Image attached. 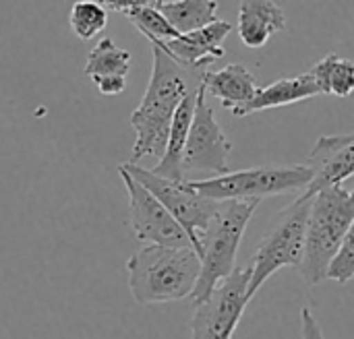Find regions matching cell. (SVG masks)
<instances>
[{
  "label": "cell",
  "mask_w": 354,
  "mask_h": 339,
  "mask_svg": "<svg viewBox=\"0 0 354 339\" xmlns=\"http://www.w3.org/2000/svg\"><path fill=\"white\" fill-rule=\"evenodd\" d=\"M151 56L153 66L145 95L131 114V126L135 130L131 164H139L143 157H162L178 104L185 95L201 87V77L205 72L180 66L156 43H151Z\"/></svg>",
  "instance_id": "6da1fadb"
},
{
  "label": "cell",
  "mask_w": 354,
  "mask_h": 339,
  "mask_svg": "<svg viewBox=\"0 0 354 339\" xmlns=\"http://www.w3.org/2000/svg\"><path fill=\"white\" fill-rule=\"evenodd\" d=\"M201 261L193 249L147 244L127 261L129 290L139 304H164L191 298Z\"/></svg>",
  "instance_id": "7a4b0ae2"
},
{
  "label": "cell",
  "mask_w": 354,
  "mask_h": 339,
  "mask_svg": "<svg viewBox=\"0 0 354 339\" xmlns=\"http://www.w3.org/2000/svg\"><path fill=\"white\" fill-rule=\"evenodd\" d=\"M354 197L344 186H332L311 197L305 249L299 263V273L309 286L326 280L328 265L340 249L344 236L353 230Z\"/></svg>",
  "instance_id": "3957f363"
},
{
  "label": "cell",
  "mask_w": 354,
  "mask_h": 339,
  "mask_svg": "<svg viewBox=\"0 0 354 339\" xmlns=\"http://www.w3.org/2000/svg\"><path fill=\"white\" fill-rule=\"evenodd\" d=\"M261 201H220L218 211L199 236V278L191 294L193 304L205 300L212 290L236 269V255L245 230Z\"/></svg>",
  "instance_id": "277c9868"
},
{
  "label": "cell",
  "mask_w": 354,
  "mask_h": 339,
  "mask_svg": "<svg viewBox=\"0 0 354 339\" xmlns=\"http://www.w3.org/2000/svg\"><path fill=\"white\" fill-rule=\"evenodd\" d=\"M311 197L301 195L288 207L276 213L266 234L261 236L251 261V278L247 296L249 300L259 292V288L284 267H299L305 249V228L309 217Z\"/></svg>",
  "instance_id": "5b68a950"
},
{
  "label": "cell",
  "mask_w": 354,
  "mask_h": 339,
  "mask_svg": "<svg viewBox=\"0 0 354 339\" xmlns=\"http://www.w3.org/2000/svg\"><path fill=\"white\" fill-rule=\"evenodd\" d=\"M309 180L311 170L307 168V164H290L257 166L187 182L193 191L212 201H261L266 197L301 193L307 188Z\"/></svg>",
  "instance_id": "8992f818"
},
{
  "label": "cell",
  "mask_w": 354,
  "mask_h": 339,
  "mask_svg": "<svg viewBox=\"0 0 354 339\" xmlns=\"http://www.w3.org/2000/svg\"><path fill=\"white\" fill-rule=\"evenodd\" d=\"M120 166L160 201V205L185 230L193 251L199 253V236L203 234L209 220L218 211L220 201L201 197L197 191L189 186L187 180H168V178L156 176L151 170L143 168L141 164L124 162Z\"/></svg>",
  "instance_id": "52a82bcc"
},
{
  "label": "cell",
  "mask_w": 354,
  "mask_h": 339,
  "mask_svg": "<svg viewBox=\"0 0 354 339\" xmlns=\"http://www.w3.org/2000/svg\"><path fill=\"white\" fill-rule=\"evenodd\" d=\"M251 269H234L224 282H220L212 294L195 304L191 319V339H232L247 304Z\"/></svg>",
  "instance_id": "ba28073f"
},
{
  "label": "cell",
  "mask_w": 354,
  "mask_h": 339,
  "mask_svg": "<svg viewBox=\"0 0 354 339\" xmlns=\"http://www.w3.org/2000/svg\"><path fill=\"white\" fill-rule=\"evenodd\" d=\"M232 141L216 120L214 108L205 99V91L199 87L195 99V114L189 128L185 153H183V176L189 174H212L222 176L230 172ZM209 176V178H212Z\"/></svg>",
  "instance_id": "9c48e42d"
},
{
  "label": "cell",
  "mask_w": 354,
  "mask_h": 339,
  "mask_svg": "<svg viewBox=\"0 0 354 339\" xmlns=\"http://www.w3.org/2000/svg\"><path fill=\"white\" fill-rule=\"evenodd\" d=\"M120 180L129 195V224L137 240L170 249H193L185 230L160 205V201L141 186L122 166H118Z\"/></svg>",
  "instance_id": "30bf717a"
},
{
  "label": "cell",
  "mask_w": 354,
  "mask_h": 339,
  "mask_svg": "<svg viewBox=\"0 0 354 339\" xmlns=\"http://www.w3.org/2000/svg\"><path fill=\"white\" fill-rule=\"evenodd\" d=\"M305 164L311 170V180L303 191L305 197H313L332 186H342L354 172V135L319 137Z\"/></svg>",
  "instance_id": "8fae6325"
},
{
  "label": "cell",
  "mask_w": 354,
  "mask_h": 339,
  "mask_svg": "<svg viewBox=\"0 0 354 339\" xmlns=\"http://www.w3.org/2000/svg\"><path fill=\"white\" fill-rule=\"evenodd\" d=\"M232 25L228 21H214L201 29H195L191 33H180L178 37L156 43L160 46L174 62L189 70H205L209 62L224 58V39L230 35Z\"/></svg>",
  "instance_id": "7c38bea8"
},
{
  "label": "cell",
  "mask_w": 354,
  "mask_h": 339,
  "mask_svg": "<svg viewBox=\"0 0 354 339\" xmlns=\"http://www.w3.org/2000/svg\"><path fill=\"white\" fill-rule=\"evenodd\" d=\"M322 95L313 77L307 72L297 75V77H284L278 79L266 87H257L255 95L251 97V101H247L243 108L232 110V116L236 118H245L249 114L255 112H263V110H272V108H282V106H292L311 97Z\"/></svg>",
  "instance_id": "4fadbf2b"
},
{
  "label": "cell",
  "mask_w": 354,
  "mask_h": 339,
  "mask_svg": "<svg viewBox=\"0 0 354 339\" xmlns=\"http://www.w3.org/2000/svg\"><path fill=\"white\" fill-rule=\"evenodd\" d=\"M239 37L247 48H263L272 35L284 31L286 14L274 0H243L239 6Z\"/></svg>",
  "instance_id": "5bb4252c"
},
{
  "label": "cell",
  "mask_w": 354,
  "mask_h": 339,
  "mask_svg": "<svg viewBox=\"0 0 354 339\" xmlns=\"http://www.w3.org/2000/svg\"><path fill=\"white\" fill-rule=\"evenodd\" d=\"M201 89L220 99L222 108L239 110L257 91L255 75L245 64H228L222 70H205L201 77Z\"/></svg>",
  "instance_id": "9a60e30c"
},
{
  "label": "cell",
  "mask_w": 354,
  "mask_h": 339,
  "mask_svg": "<svg viewBox=\"0 0 354 339\" xmlns=\"http://www.w3.org/2000/svg\"><path fill=\"white\" fill-rule=\"evenodd\" d=\"M197 91L185 95L183 101L178 104L176 112H174V116H172L170 130H168V141H166V149H164L162 157L158 159L156 168L151 170L156 176H162V178H168V180H185L180 164H183V153H185L189 128H191L193 114H195Z\"/></svg>",
  "instance_id": "2e32d148"
},
{
  "label": "cell",
  "mask_w": 354,
  "mask_h": 339,
  "mask_svg": "<svg viewBox=\"0 0 354 339\" xmlns=\"http://www.w3.org/2000/svg\"><path fill=\"white\" fill-rule=\"evenodd\" d=\"M158 10L178 33H191L218 21V0H164Z\"/></svg>",
  "instance_id": "e0dca14e"
},
{
  "label": "cell",
  "mask_w": 354,
  "mask_h": 339,
  "mask_svg": "<svg viewBox=\"0 0 354 339\" xmlns=\"http://www.w3.org/2000/svg\"><path fill=\"white\" fill-rule=\"evenodd\" d=\"M129 70H131V52L118 48L110 37L97 41V46L89 52L83 68V72L93 83L102 79H127Z\"/></svg>",
  "instance_id": "ac0fdd59"
},
{
  "label": "cell",
  "mask_w": 354,
  "mask_h": 339,
  "mask_svg": "<svg viewBox=\"0 0 354 339\" xmlns=\"http://www.w3.org/2000/svg\"><path fill=\"white\" fill-rule=\"evenodd\" d=\"M309 75L313 77L322 95L348 97L354 89V64L348 58H340L338 54H328L322 58Z\"/></svg>",
  "instance_id": "d6986e66"
},
{
  "label": "cell",
  "mask_w": 354,
  "mask_h": 339,
  "mask_svg": "<svg viewBox=\"0 0 354 339\" xmlns=\"http://www.w3.org/2000/svg\"><path fill=\"white\" fill-rule=\"evenodd\" d=\"M68 23L73 33L83 39L89 41L93 39L97 33H102L108 25V10L95 2V0H77L71 6L68 12Z\"/></svg>",
  "instance_id": "ffe728a7"
},
{
  "label": "cell",
  "mask_w": 354,
  "mask_h": 339,
  "mask_svg": "<svg viewBox=\"0 0 354 339\" xmlns=\"http://www.w3.org/2000/svg\"><path fill=\"white\" fill-rule=\"evenodd\" d=\"M124 17L139 29V33H143L149 39V43H164L180 35L178 31L172 29V25L164 19V14L158 8H137L127 12Z\"/></svg>",
  "instance_id": "44dd1931"
},
{
  "label": "cell",
  "mask_w": 354,
  "mask_h": 339,
  "mask_svg": "<svg viewBox=\"0 0 354 339\" xmlns=\"http://www.w3.org/2000/svg\"><path fill=\"white\" fill-rule=\"evenodd\" d=\"M354 275V228L344 236L340 249L332 257L326 280H334L338 284H348Z\"/></svg>",
  "instance_id": "7402d4cb"
},
{
  "label": "cell",
  "mask_w": 354,
  "mask_h": 339,
  "mask_svg": "<svg viewBox=\"0 0 354 339\" xmlns=\"http://www.w3.org/2000/svg\"><path fill=\"white\" fill-rule=\"evenodd\" d=\"M164 0H100L106 10H118L122 14L137 10V8H160Z\"/></svg>",
  "instance_id": "603a6c76"
},
{
  "label": "cell",
  "mask_w": 354,
  "mask_h": 339,
  "mask_svg": "<svg viewBox=\"0 0 354 339\" xmlns=\"http://www.w3.org/2000/svg\"><path fill=\"white\" fill-rule=\"evenodd\" d=\"M301 339H326L322 323L317 321L311 307H303L301 311Z\"/></svg>",
  "instance_id": "cb8c5ba5"
},
{
  "label": "cell",
  "mask_w": 354,
  "mask_h": 339,
  "mask_svg": "<svg viewBox=\"0 0 354 339\" xmlns=\"http://www.w3.org/2000/svg\"><path fill=\"white\" fill-rule=\"evenodd\" d=\"M95 87L102 95H118L127 89V79H102Z\"/></svg>",
  "instance_id": "d4e9b609"
}]
</instances>
